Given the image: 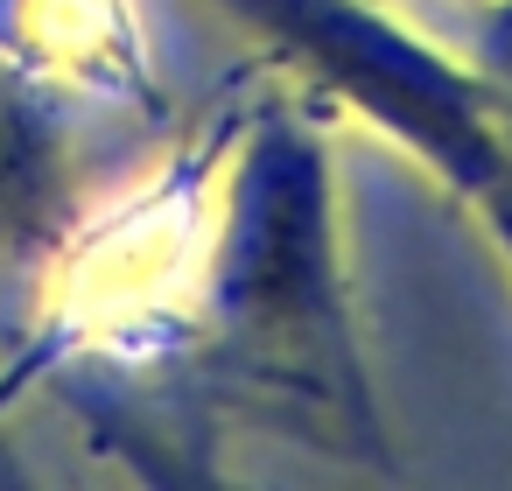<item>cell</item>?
<instances>
[{"mask_svg": "<svg viewBox=\"0 0 512 491\" xmlns=\"http://www.w3.org/2000/svg\"><path fill=\"white\" fill-rule=\"evenodd\" d=\"M288 78L295 99H323L393 141L463 211L512 190V148L477 71L393 0H211Z\"/></svg>", "mask_w": 512, "mask_h": 491, "instance_id": "obj_2", "label": "cell"}, {"mask_svg": "<svg viewBox=\"0 0 512 491\" xmlns=\"http://www.w3.org/2000/svg\"><path fill=\"white\" fill-rule=\"evenodd\" d=\"M470 218L484 225V239H491V246H498V260L512 267V190H498V197H491V204H477Z\"/></svg>", "mask_w": 512, "mask_h": 491, "instance_id": "obj_6", "label": "cell"}, {"mask_svg": "<svg viewBox=\"0 0 512 491\" xmlns=\"http://www.w3.org/2000/svg\"><path fill=\"white\" fill-rule=\"evenodd\" d=\"M498 127H505V148H512V99L498 106Z\"/></svg>", "mask_w": 512, "mask_h": 491, "instance_id": "obj_7", "label": "cell"}, {"mask_svg": "<svg viewBox=\"0 0 512 491\" xmlns=\"http://www.w3.org/2000/svg\"><path fill=\"white\" fill-rule=\"evenodd\" d=\"M190 288L232 379L267 393L281 414L330 428L337 449L393 463L351 309L337 155L295 92L260 99L232 127Z\"/></svg>", "mask_w": 512, "mask_h": 491, "instance_id": "obj_1", "label": "cell"}, {"mask_svg": "<svg viewBox=\"0 0 512 491\" xmlns=\"http://www.w3.org/2000/svg\"><path fill=\"white\" fill-rule=\"evenodd\" d=\"M0 64L29 78L57 113L78 106H148V50L127 0H0Z\"/></svg>", "mask_w": 512, "mask_h": 491, "instance_id": "obj_3", "label": "cell"}, {"mask_svg": "<svg viewBox=\"0 0 512 491\" xmlns=\"http://www.w3.org/2000/svg\"><path fill=\"white\" fill-rule=\"evenodd\" d=\"M456 57L477 71L491 106L512 99V0H463L456 8Z\"/></svg>", "mask_w": 512, "mask_h": 491, "instance_id": "obj_5", "label": "cell"}, {"mask_svg": "<svg viewBox=\"0 0 512 491\" xmlns=\"http://www.w3.org/2000/svg\"><path fill=\"white\" fill-rule=\"evenodd\" d=\"M78 225V169L64 113L0 64V253H57Z\"/></svg>", "mask_w": 512, "mask_h": 491, "instance_id": "obj_4", "label": "cell"}]
</instances>
